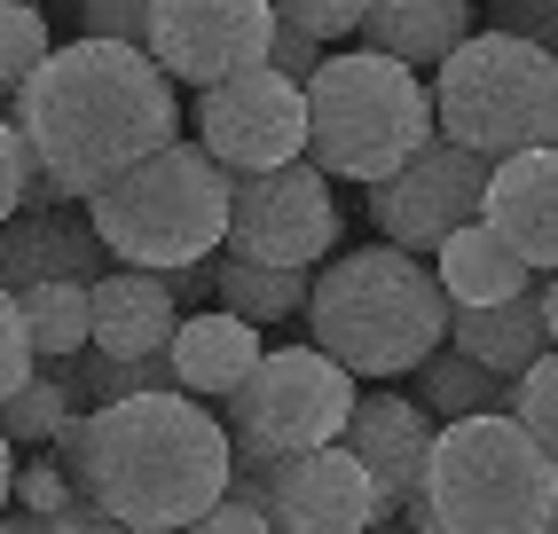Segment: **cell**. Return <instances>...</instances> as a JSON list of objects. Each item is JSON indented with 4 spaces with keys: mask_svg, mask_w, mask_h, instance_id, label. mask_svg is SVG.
Returning <instances> with one entry per match:
<instances>
[{
    "mask_svg": "<svg viewBox=\"0 0 558 534\" xmlns=\"http://www.w3.org/2000/svg\"><path fill=\"white\" fill-rule=\"evenodd\" d=\"M56 464L87 511L119 519L126 534H181L229 495L236 448L220 409L190 393H142L119 409H87L63 425Z\"/></svg>",
    "mask_w": 558,
    "mask_h": 534,
    "instance_id": "cell-1",
    "label": "cell"
},
{
    "mask_svg": "<svg viewBox=\"0 0 558 534\" xmlns=\"http://www.w3.org/2000/svg\"><path fill=\"white\" fill-rule=\"evenodd\" d=\"M16 134L32 142V158L56 173L63 197H95L126 166L158 158L166 142H181V87L142 56L110 40H71L56 48L16 95Z\"/></svg>",
    "mask_w": 558,
    "mask_h": 534,
    "instance_id": "cell-2",
    "label": "cell"
},
{
    "mask_svg": "<svg viewBox=\"0 0 558 534\" xmlns=\"http://www.w3.org/2000/svg\"><path fill=\"white\" fill-rule=\"evenodd\" d=\"M307 347H323L339 369L386 386L409 377L425 354L449 347V299L433 259H409L393 244H362L315 267L307 291Z\"/></svg>",
    "mask_w": 558,
    "mask_h": 534,
    "instance_id": "cell-3",
    "label": "cell"
},
{
    "mask_svg": "<svg viewBox=\"0 0 558 534\" xmlns=\"http://www.w3.org/2000/svg\"><path fill=\"white\" fill-rule=\"evenodd\" d=\"M558 511V464L519 416H457L433 433L425 480L409 495V534H543Z\"/></svg>",
    "mask_w": 558,
    "mask_h": 534,
    "instance_id": "cell-4",
    "label": "cell"
},
{
    "mask_svg": "<svg viewBox=\"0 0 558 534\" xmlns=\"http://www.w3.org/2000/svg\"><path fill=\"white\" fill-rule=\"evenodd\" d=\"M229 189H236V173L181 134V142L158 149V158L126 166L110 189H95L87 228L102 236L110 267H150V276L205 267V259H220V244H229Z\"/></svg>",
    "mask_w": 558,
    "mask_h": 534,
    "instance_id": "cell-5",
    "label": "cell"
},
{
    "mask_svg": "<svg viewBox=\"0 0 558 534\" xmlns=\"http://www.w3.org/2000/svg\"><path fill=\"white\" fill-rule=\"evenodd\" d=\"M433 142V87L369 48H330L307 80V166L378 189Z\"/></svg>",
    "mask_w": 558,
    "mask_h": 534,
    "instance_id": "cell-6",
    "label": "cell"
},
{
    "mask_svg": "<svg viewBox=\"0 0 558 534\" xmlns=\"http://www.w3.org/2000/svg\"><path fill=\"white\" fill-rule=\"evenodd\" d=\"M425 87H433V134L480 149L488 166L558 142V63L511 32H472Z\"/></svg>",
    "mask_w": 558,
    "mask_h": 534,
    "instance_id": "cell-7",
    "label": "cell"
},
{
    "mask_svg": "<svg viewBox=\"0 0 558 534\" xmlns=\"http://www.w3.org/2000/svg\"><path fill=\"white\" fill-rule=\"evenodd\" d=\"M362 401V377L339 369L323 347H268L252 362V377L220 401L236 464H276V456H307L347 433V416Z\"/></svg>",
    "mask_w": 558,
    "mask_h": 534,
    "instance_id": "cell-8",
    "label": "cell"
},
{
    "mask_svg": "<svg viewBox=\"0 0 558 534\" xmlns=\"http://www.w3.org/2000/svg\"><path fill=\"white\" fill-rule=\"evenodd\" d=\"M229 495L259 503L268 526H283V534H369L378 519H393L378 480H369L339 440L307 448V456H276V464H236Z\"/></svg>",
    "mask_w": 558,
    "mask_h": 534,
    "instance_id": "cell-9",
    "label": "cell"
},
{
    "mask_svg": "<svg viewBox=\"0 0 558 534\" xmlns=\"http://www.w3.org/2000/svg\"><path fill=\"white\" fill-rule=\"evenodd\" d=\"M339 244V181L315 166H283V173H236L229 189V244L236 259L259 267H315Z\"/></svg>",
    "mask_w": 558,
    "mask_h": 534,
    "instance_id": "cell-10",
    "label": "cell"
},
{
    "mask_svg": "<svg viewBox=\"0 0 558 534\" xmlns=\"http://www.w3.org/2000/svg\"><path fill=\"white\" fill-rule=\"evenodd\" d=\"M488 173H496V166L480 158V149L433 134L393 181L369 189V220H378V236H386L393 252L433 259L440 244L457 236V228L480 220V205H488Z\"/></svg>",
    "mask_w": 558,
    "mask_h": 534,
    "instance_id": "cell-11",
    "label": "cell"
},
{
    "mask_svg": "<svg viewBox=\"0 0 558 534\" xmlns=\"http://www.w3.org/2000/svg\"><path fill=\"white\" fill-rule=\"evenodd\" d=\"M197 149L220 158L229 173H283L307 166V87H291L283 71H244L197 95Z\"/></svg>",
    "mask_w": 558,
    "mask_h": 534,
    "instance_id": "cell-12",
    "label": "cell"
},
{
    "mask_svg": "<svg viewBox=\"0 0 558 534\" xmlns=\"http://www.w3.org/2000/svg\"><path fill=\"white\" fill-rule=\"evenodd\" d=\"M276 9L268 0H158L150 9V63L173 87H220L268 63Z\"/></svg>",
    "mask_w": 558,
    "mask_h": 534,
    "instance_id": "cell-13",
    "label": "cell"
},
{
    "mask_svg": "<svg viewBox=\"0 0 558 534\" xmlns=\"http://www.w3.org/2000/svg\"><path fill=\"white\" fill-rule=\"evenodd\" d=\"M433 433H440V425H433V416L409 401V393H393V386H362V401H354V416H347L339 448L354 456L369 480H378L386 511L401 519V511H409V495H417V480H425Z\"/></svg>",
    "mask_w": 558,
    "mask_h": 534,
    "instance_id": "cell-14",
    "label": "cell"
},
{
    "mask_svg": "<svg viewBox=\"0 0 558 534\" xmlns=\"http://www.w3.org/2000/svg\"><path fill=\"white\" fill-rule=\"evenodd\" d=\"M480 220H488L535 276H558V142L550 149H519V158H496Z\"/></svg>",
    "mask_w": 558,
    "mask_h": 534,
    "instance_id": "cell-15",
    "label": "cell"
},
{
    "mask_svg": "<svg viewBox=\"0 0 558 534\" xmlns=\"http://www.w3.org/2000/svg\"><path fill=\"white\" fill-rule=\"evenodd\" d=\"M110 252L87 228V213H16L0 228V291L32 283H102Z\"/></svg>",
    "mask_w": 558,
    "mask_h": 534,
    "instance_id": "cell-16",
    "label": "cell"
},
{
    "mask_svg": "<svg viewBox=\"0 0 558 534\" xmlns=\"http://www.w3.org/2000/svg\"><path fill=\"white\" fill-rule=\"evenodd\" d=\"M354 40L369 56H386L401 71H440L464 40H472V0H369Z\"/></svg>",
    "mask_w": 558,
    "mask_h": 534,
    "instance_id": "cell-17",
    "label": "cell"
},
{
    "mask_svg": "<svg viewBox=\"0 0 558 534\" xmlns=\"http://www.w3.org/2000/svg\"><path fill=\"white\" fill-rule=\"evenodd\" d=\"M259 354H268V347H259V330H252V323H236V315H220V307L181 315L173 347H166L173 386L190 393V401H229L244 377H252V362H259Z\"/></svg>",
    "mask_w": 558,
    "mask_h": 534,
    "instance_id": "cell-18",
    "label": "cell"
},
{
    "mask_svg": "<svg viewBox=\"0 0 558 534\" xmlns=\"http://www.w3.org/2000/svg\"><path fill=\"white\" fill-rule=\"evenodd\" d=\"M181 330V299L150 267H110L95 283V354H166Z\"/></svg>",
    "mask_w": 558,
    "mask_h": 534,
    "instance_id": "cell-19",
    "label": "cell"
},
{
    "mask_svg": "<svg viewBox=\"0 0 558 534\" xmlns=\"http://www.w3.org/2000/svg\"><path fill=\"white\" fill-rule=\"evenodd\" d=\"M433 276H440V299H449V307H504V299L535 291V267L519 259L488 220L457 228V236L433 252Z\"/></svg>",
    "mask_w": 558,
    "mask_h": 534,
    "instance_id": "cell-20",
    "label": "cell"
},
{
    "mask_svg": "<svg viewBox=\"0 0 558 534\" xmlns=\"http://www.w3.org/2000/svg\"><path fill=\"white\" fill-rule=\"evenodd\" d=\"M449 347L519 386V377L550 354V330H543V307L527 291V299H504V307H449Z\"/></svg>",
    "mask_w": 558,
    "mask_h": 534,
    "instance_id": "cell-21",
    "label": "cell"
},
{
    "mask_svg": "<svg viewBox=\"0 0 558 534\" xmlns=\"http://www.w3.org/2000/svg\"><path fill=\"white\" fill-rule=\"evenodd\" d=\"M307 291H315L307 267H259V259H236V252L213 259V307L252 323V330H276L291 315H307Z\"/></svg>",
    "mask_w": 558,
    "mask_h": 534,
    "instance_id": "cell-22",
    "label": "cell"
},
{
    "mask_svg": "<svg viewBox=\"0 0 558 534\" xmlns=\"http://www.w3.org/2000/svg\"><path fill=\"white\" fill-rule=\"evenodd\" d=\"M87 416V393H80V354L71 362H32V377L0 401V433L9 448H56L63 425Z\"/></svg>",
    "mask_w": 558,
    "mask_h": 534,
    "instance_id": "cell-23",
    "label": "cell"
},
{
    "mask_svg": "<svg viewBox=\"0 0 558 534\" xmlns=\"http://www.w3.org/2000/svg\"><path fill=\"white\" fill-rule=\"evenodd\" d=\"M417 401L433 425H457V416H511V401H519V386L511 377H496V369H480V362H464L457 347H440V354H425L417 369Z\"/></svg>",
    "mask_w": 558,
    "mask_h": 534,
    "instance_id": "cell-24",
    "label": "cell"
},
{
    "mask_svg": "<svg viewBox=\"0 0 558 534\" xmlns=\"http://www.w3.org/2000/svg\"><path fill=\"white\" fill-rule=\"evenodd\" d=\"M16 315L32 338V362H71L95 347V283H32L16 291Z\"/></svg>",
    "mask_w": 558,
    "mask_h": 534,
    "instance_id": "cell-25",
    "label": "cell"
},
{
    "mask_svg": "<svg viewBox=\"0 0 558 534\" xmlns=\"http://www.w3.org/2000/svg\"><path fill=\"white\" fill-rule=\"evenodd\" d=\"M80 393L87 409H119V401H142V393H181L173 386V362L166 354H80Z\"/></svg>",
    "mask_w": 558,
    "mask_h": 534,
    "instance_id": "cell-26",
    "label": "cell"
},
{
    "mask_svg": "<svg viewBox=\"0 0 558 534\" xmlns=\"http://www.w3.org/2000/svg\"><path fill=\"white\" fill-rule=\"evenodd\" d=\"M56 56V32L40 0H0V102H16L24 80Z\"/></svg>",
    "mask_w": 558,
    "mask_h": 534,
    "instance_id": "cell-27",
    "label": "cell"
},
{
    "mask_svg": "<svg viewBox=\"0 0 558 534\" xmlns=\"http://www.w3.org/2000/svg\"><path fill=\"white\" fill-rule=\"evenodd\" d=\"M511 416H519V425H527V440L550 456V464H558V347L527 369V377H519V401H511Z\"/></svg>",
    "mask_w": 558,
    "mask_h": 534,
    "instance_id": "cell-28",
    "label": "cell"
},
{
    "mask_svg": "<svg viewBox=\"0 0 558 534\" xmlns=\"http://www.w3.org/2000/svg\"><path fill=\"white\" fill-rule=\"evenodd\" d=\"M150 9L158 0H80V40H110V48L150 56Z\"/></svg>",
    "mask_w": 558,
    "mask_h": 534,
    "instance_id": "cell-29",
    "label": "cell"
},
{
    "mask_svg": "<svg viewBox=\"0 0 558 534\" xmlns=\"http://www.w3.org/2000/svg\"><path fill=\"white\" fill-rule=\"evenodd\" d=\"M276 9V24H291V32H307V40H354L362 32V9L369 0H268Z\"/></svg>",
    "mask_w": 558,
    "mask_h": 534,
    "instance_id": "cell-30",
    "label": "cell"
},
{
    "mask_svg": "<svg viewBox=\"0 0 558 534\" xmlns=\"http://www.w3.org/2000/svg\"><path fill=\"white\" fill-rule=\"evenodd\" d=\"M80 495H71V480H63V464L56 456H32V464H16V511L24 519H63Z\"/></svg>",
    "mask_w": 558,
    "mask_h": 534,
    "instance_id": "cell-31",
    "label": "cell"
},
{
    "mask_svg": "<svg viewBox=\"0 0 558 534\" xmlns=\"http://www.w3.org/2000/svg\"><path fill=\"white\" fill-rule=\"evenodd\" d=\"M488 32H511L558 63V0H488Z\"/></svg>",
    "mask_w": 558,
    "mask_h": 534,
    "instance_id": "cell-32",
    "label": "cell"
},
{
    "mask_svg": "<svg viewBox=\"0 0 558 534\" xmlns=\"http://www.w3.org/2000/svg\"><path fill=\"white\" fill-rule=\"evenodd\" d=\"M32 166H40V158H32V142L16 134V119H0V228L24 213V173Z\"/></svg>",
    "mask_w": 558,
    "mask_h": 534,
    "instance_id": "cell-33",
    "label": "cell"
},
{
    "mask_svg": "<svg viewBox=\"0 0 558 534\" xmlns=\"http://www.w3.org/2000/svg\"><path fill=\"white\" fill-rule=\"evenodd\" d=\"M32 377V338H24V315H16V291H0V401Z\"/></svg>",
    "mask_w": 558,
    "mask_h": 534,
    "instance_id": "cell-34",
    "label": "cell"
},
{
    "mask_svg": "<svg viewBox=\"0 0 558 534\" xmlns=\"http://www.w3.org/2000/svg\"><path fill=\"white\" fill-rule=\"evenodd\" d=\"M323 40H307V32H291V24H276V40H268V71H283L291 87H307L315 71H323Z\"/></svg>",
    "mask_w": 558,
    "mask_h": 534,
    "instance_id": "cell-35",
    "label": "cell"
},
{
    "mask_svg": "<svg viewBox=\"0 0 558 534\" xmlns=\"http://www.w3.org/2000/svg\"><path fill=\"white\" fill-rule=\"evenodd\" d=\"M181 534H276V526H268V511H259V503H244V495H220V503H213L205 519H190Z\"/></svg>",
    "mask_w": 558,
    "mask_h": 534,
    "instance_id": "cell-36",
    "label": "cell"
},
{
    "mask_svg": "<svg viewBox=\"0 0 558 534\" xmlns=\"http://www.w3.org/2000/svg\"><path fill=\"white\" fill-rule=\"evenodd\" d=\"M9 526H16V534H126L119 519H102V511H87V503H71L63 519H24V511H9Z\"/></svg>",
    "mask_w": 558,
    "mask_h": 534,
    "instance_id": "cell-37",
    "label": "cell"
},
{
    "mask_svg": "<svg viewBox=\"0 0 558 534\" xmlns=\"http://www.w3.org/2000/svg\"><path fill=\"white\" fill-rule=\"evenodd\" d=\"M535 307H543V330H550V347H558V276H535Z\"/></svg>",
    "mask_w": 558,
    "mask_h": 534,
    "instance_id": "cell-38",
    "label": "cell"
},
{
    "mask_svg": "<svg viewBox=\"0 0 558 534\" xmlns=\"http://www.w3.org/2000/svg\"><path fill=\"white\" fill-rule=\"evenodd\" d=\"M9 503H16V448L0 433V519H9Z\"/></svg>",
    "mask_w": 558,
    "mask_h": 534,
    "instance_id": "cell-39",
    "label": "cell"
},
{
    "mask_svg": "<svg viewBox=\"0 0 558 534\" xmlns=\"http://www.w3.org/2000/svg\"><path fill=\"white\" fill-rule=\"evenodd\" d=\"M369 534H409V526H401V519H378V526H369Z\"/></svg>",
    "mask_w": 558,
    "mask_h": 534,
    "instance_id": "cell-40",
    "label": "cell"
},
{
    "mask_svg": "<svg viewBox=\"0 0 558 534\" xmlns=\"http://www.w3.org/2000/svg\"><path fill=\"white\" fill-rule=\"evenodd\" d=\"M543 534H558V511H550V526H543Z\"/></svg>",
    "mask_w": 558,
    "mask_h": 534,
    "instance_id": "cell-41",
    "label": "cell"
},
{
    "mask_svg": "<svg viewBox=\"0 0 558 534\" xmlns=\"http://www.w3.org/2000/svg\"><path fill=\"white\" fill-rule=\"evenodd\" d=\"M0 534H16V526H9V519H0Z\"/></svg>",
    "mask_w": 558,
    "mask_h": 534,
    "instance_id": "cell-42",
    "label": "cell"
}]
</instances>
